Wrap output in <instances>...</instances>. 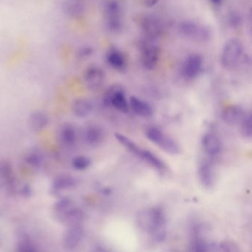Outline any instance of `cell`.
I'll use <instances>...</instances> for the list:
<instances>
[{
	"label": "cell",
	"instance_id": "cell-1",
	"mask_svg": "<svg viewBox=\"0 0 252 252\" xmlns=\"http://www.w3.org/2000/svg\"><path fill=\"white\" fill-rule=\"evenodd\" d=\"M136 222L140 229L148 233L156 243L164 241L167 235L166 218L160 206L147 208L138 212Z\"/></svg>",
	"mask_w": 252,
	"mask_h": 252
},
{
	"label": "cell",
	"instance_id": "cell-2",
	"mask_svg": "<svg viewBox=\"0 0 252 252\" xmlns=\"http://www.w3.org/2000/svg\"><path fill=\"white\" fill-rule=\"evenodd\" d=\"M178 32L183 37L196 42H208L212 37V31L208 26L192 21L180 23Z\"/></svg>",
	"mask_w": 252,
	"mask_h": 252
},
{
	"label": "cell",
	"instance_id": "cell-3",
	"mask_svg": "<svg viewBox=\"0 0 252 252\" xmlns=\"http://www.w3.org/2000/svg\"><path fill=\"white\" fill-rule=\"evenodd\" d=\"M243 53V47L238 39H232L225 43L221 54V64L226 69H233L239 64Z\"/></svg>",
	"mask_w": 252,
	"mask_h": 252
},
{
	"label": "cell",
	"instance_id": "cell-4",
	"mask_svg": "<svg viewBox=\"0 0 252 252\" xmlns=\"http://www.w3.org/2000/svg\"><path fill=\"white\" fill-rule=\"evenodd\" d=\"M145 134L150 141L158 146L168 154H179L181 150L176 141H174V139L168 135H165L159 128L152 126L146 130Z\"/></svg>",
	"mask_w": 252,
	"mask_h": 252
},
{
	"label": "cell",
	"instance_id": "cell-5",
	"mask_svg": "<svg viewBox=\"0 0 252 252\" xmlns=\"http://www.w3.org/2000/svg\"><path fill=\"white\" fill-rule=\"evenodd\" d=\"M103 103L106 107H115L122 113L129 111V103L125 96V91L120 85H113L109 88L103 98Z\"/></svg>",
	"mask_w": 252,
	"mask_h": 252
},
{
	"label": "cell",
	"instance_id": "cell-6",
	"mask_svg": "<svg viewBox=\"0 0 252 252\" xmlns=\"http://www.w3.org/2000/svg\"><path fill=\"white\" fill-rule=\"evenodd\" d=\"M141 62L147 70L156 68L160 58V49L153 42V39H146L141 43Z\"/></svg>",
	"mask_w": 252,
	"mask_h": 252
},
{
	"label": "cell",
	"instance_id": "cell-7",
	"mask_svg": "<svg viewBox=\"0 0 252 252\" xmlns=\"http://www.w3.org/2000/svg\"><path fill=\"white\" fill-rule=\"evenodd\" d=\"M140 27L146 38L157 39L163 32V23L160 19L154 15H146L141 19Z\"/></svg>",
	"mask_w": 252,
	"mask_h": 252
},
{
	"label": "cell",
	"instance_id": "cell-8",
	"mask_svg": "<svg viewBox=\"0 0 252 252\" xmlns=\"http://www.w3.org/2000/svg\"><path fill=\"white\" fill-rule=\"evenodd\" d=\"M105 16L107 26L110 32H119L122 29V10L116 0H111L105 5Z\"/></svg>",
	"mask_w": 252,
	"mask_h": 252
},
{
	"label": "cell",
	"instance_id": "cell-9",
	"mask_svg": "<svg viewBox=\"0 0 252 252\" xmlns=\"http://www.w3.org/2000/svg\"><path fill=\"white\" fill-rule=\"evenodd\" d=\"M203 65V60L197 54L190 55L182 66V74L184 78L188 79H194L200 73Z\"/></svg>",
	"mask_w": 252,
	"mask_h": 252
},
{
	"label": "cell",
	"instance_id": "cell-10",
	"mask_svg": "<svg viewBox=\"0 0 252 252\" xmlns=\"http://www.w3.org/2000/svg\"><path fill=\"white\" fill-rule=\"evenodd\" d=\"M85 237V230L79 225L70 227L64 234L63 243L67 249H73L77 247Z\"/></svg>",
	"mask_w": 252,
	"mask_h": 252
},
{
	"label": "cell",
	"instance_id": "cell-11",
	"mask_svg": "<svg viewBox=\"0 0 252 252\" xmlns=\"http://www.w3.org/2000/svg\"><path fill=\"white\" fill-rule=\"evenodd\" d=\"M197 174H198L199 181L203 187L207 189L213 187L215 181V172L212 164L209 162L203 161L200 163Z\"/></svg>",
	"mask_w": 252,
	"mask_h": 252
},
{
	"label": "cell",
	"instance_id": "cell-12",
	"mask_svg": "<svg viewBox=\"0 0 252 252\" xmlns=\"http://www.w3.org/2000/svg\"><path fill=\"white\" fill-rule=\"evenodd\" d=\"M104 81V73L100 67H91L85 74V82L89 89L95 91L102 85Z\"/></svg>",
	"mask_w": 252,
	"mask_h": 252
},
{
	"label": "cell",
	"instance_id": "cell-13",
	"mask_svg": "<svg viewBox=\"0 0 252 252\" xmlns=\"http://www.w3.org/2000/svg\"><path fill=\"white\" fill-rule=\"evenodd\" d=\"M202 145L206 154L210 157H215L220 153V140L213 133H206L202 138Z\"/></svg>",
	"mask_w": 252,
	"mask_h": 252
},
{
	"label": "cell",
	"instance_id": "cell-14",
	"mask_svg": "<svg viewBox=\"0 0 252 252\" xmlns=\"http://www.w3.org/2000/svg\"><path fill=\"white\" fill-rule=\"evenodd\" d=\"M245 115L246 113L240 106H229L222 111V119L226 125L234 126L242 122Z\"/></svg>",
	"mask_w": 252,
	"mask_h": 252
},
{
	"label": "cell",
	"instance_id": "cell-15",
	"mask_svg": "<svg viewBox=\"0 0 252 252\" xmlns=\"http://www.w3.org/2000/svg\"><path fill=\"white\" fill-rule=\"evenodd\" d=\"M129 106L135 114L141 117H150L153 114L152 106L147 101L140 99L137 97H131L129 99Z\"/></svg>",
	"mask_w": 252,
	"mask_h": 252
},
{
	"label": "cell",
	"instance_id": "cell-16",
	"mask_svg": "<svg viewBox=\"0 0 252 252\" xmlns=\"http://www.w3.org/2000/svg\"><path fill=\"white\" fill-rule=\"evenodd\" d=\"M85 140L87 144L90 146H98L104 140V131L96 125H91L85 130Z\"/></svg>",
	"mask_w": 252,
	"mask_h": 252
},
{
	"label": "cell",
	"instance_id": "cell-17",
	"mask_svg": "<svg viewBox=\"0 0 252 252\" xmlns=\"http://www.w3.org/2000/svg\"><path fill=\"white\" fill-rule=\"evenodd\" d=\"M84 218L85 215L82 211L74 206L63 215L60 220L66 225L72 227L80 225L83 222Z\"/></svg>",
	"mask_w": 252,
	"mask_h": 252
},
{
	"label": "cell",
	"instance_id": "cell-18",
	"mask_svg": "<svg viewBox=\"0 0 252 252\" xmlns=\"http://www.w3.org/2000/svg\"><path fill=\"white\" fill-rule=\"evenodd\" d=\"M76 186V179L69 175H62L53 183L52 191L54 194H60L65 190L74 188Z\"/></svg>",
	"mask_w": 252,
	"mask_h": 252
},
{
	"label": "cell",
	"instance_id": "cell-19",
	"mask_svg": "<svg viewBox=\"0 0 252 252\" xmlns=\"http://www.w3.org/2000/svg\"><path fill=\"white\" fill-rule=\"evenodd\" d=\"M138 157L142 159L146 163H148L157 170L164 171L166 169L165 163L156 155H155L152 152L149 151V150L141 149L139 153H138Z\"/></svg>",
	"mask_w": 252,
	"mask_h": 252
},
{
	"label": "cell",
	"instance_id": "cell-20",
	"mask_svg": "<svg viewBox=\"0 0 252 252\" xmlns=\"http://www.w3.org/2000/svg\"><path fill=\"white\" fill-rule=\"evenodd\" d=\"M73 112L79 118H85L89 116L94 110V104L90 100L81 98L76 100L73 104Z\"/></svg>",
	"mask_w": 252,
	"mask_h": 252
},
{
	"label": "cell",
	"instance_id": "cell-21",
	"mask_svg": "<svg viewBox=\"0 0 252 252\" xmlns=\"http://www.w3.org/2000/svg\"><path fill=\"white\" fill-rule=\"evenodd\" d=\"M48 119L45 113L36 112L30 118L31 127L35 131H40L48 125Z\"/></svg>",
	"mask_w": 252,
	"mask_h": 252
},
{
	"label": "cell",
	"instance_id": "cell-22",
	"mask_svg": "<svg viewBox=\"0 0 252 252\" xmlns=\"http://www.w3.org/2000/svg\"><path fill=\"white\" fill-rule=\"evenodd\" d=\"M107 62L113 68L122 70L125 66V60L120 51L116 49L110 50L107 54Z\"/></svg>",
	"mask_w": 252,
	"mask_h": 252
},
{
	"label": "cell",
	"instance_id": "cell-23",
	"mask_svg": "<svg viewBox=\"0 0 252 252\" xmlns=\"http://www.w3.org/2000/svg\"><path fill=\"white\" fill-rule=\"evenodd\" d=\"M60 139L65 145H73L76 140V129L71 125H64L60 132Z\"/></svg>",
	"mask_w": 252,
	"mask_h": 252
},
{
	"label": "cell",
	"instance_id": "cell-24",
	"mask_svg": "<svg viewBox=\"0 0 252 252\" xmlns=\"http://www.w3.org/2000/svg\"><path fill=\"white\" fill-rule=\"evenodd\" d=\"M115 138H116L117 141H119L122 145H123L126 150H129V152L133 153L135 156H138L140 150H141V148H140L135 142L131 141L127 137L125 136V135L120 133H115Z\"/></svg>",
	"mask_w": 252,
	"mask_h": 252
},
{
	"label": "cell",
	"instance_id": "cell-25",
	"mask_svg": "<svg viewBox=\"0 0 252 252\" xmlns=\"http://www.w3.org/2000/svg\"><path fill=\"white\" fill-rule=\"evenodd\" d=\"M74 206V203L70 199H62L56 203L55 206H54V211H55L57 216L60 218Z\"/></svg>",
	"mask_w": 252,
	"mask_h": 252
},
{
	"label": "cell",
	"instance_id": "cell-26",
	"mask_svg": "<svg viewBox=\"0 0 252 252\" xmlns=\"http://www.w3.org/2000/svg\"><path fill=\"white\" fill-rule=\"evenodd\" d=\"M252 114L251 113H246L241 123L242 135L246 139H251L252 136Z\"/></svg>",
	"mask_w": 252,
	"mask_h": 252
},
{
	"label": "cell",
	"instance_id": "cell-27",
	"mask_svg": "<svg viewBox=\"0 0 252 252\" xmlns=\"http://www.w3.org/2000/svg\"><path fill=\"white\" fill-rule=\"evenodd\" d=\"M74 169L77 170H85L91 165V160L87 156H77L72 161Z\"/></svg>",
	"mask_w": 252,
	"mask_h": 252
},
{
	"label": "cell",
	"instance_id": "cell-28",
	"mask_svg": "<svg viewBox=\"0 0 252 252\" xmlns=\"http://www.w3.org/2000/svg\"><path fill=\"white\" fill-rule=\"evenodd\" d=\"M228 23L230 27L233 28V29H237L243 23V19L239 13L234 11V12L230 13L228 15Z\"/></svg>",
	"mask_w": 252,
	"mask_h": 252
},
{
	"label": "cell",
	"instance_id": "cell-29",
	"mask_svg": "<svg viewBox=\"0 0 252 252\" xmlns=\"http://www.w3.org/2000/svg\"><path fill=\"white\" fill-rule=\"evenodd\" d=\"M239 251L240 249L232 242L223 241L218 243V252H233Z\"/></svg>",
	"mask_w": 252,
	"mask_h": 252
},
{
	"label": "cell",
	"instance_id": "cell-30",
	"mask_svg": "<svg viewBox=\"0 0 252 252\" xmlns=\"http://www.w3.org/2000/svg\"><path fill=\"white\" fill-rule=\"evenodd\" d=\"M67 11L69 13H73V14H80L82 12V6L78 2H70L67 3Z\"/></svg>",
	"mask_w": 252,
	"mask_h": 252
},
{
	"label": "cell",
	"instance_id": "cell-31",
	"mask_svg": "<svg viewBox=\"0 0 252 252\" xmlns=\"http://www.w3.org/2000/svg\"><path fill=\"white\" fill-rule=\"evenodd\" d=\"M28 162L32 166H39L42 162V156L38 153H32L28 157Z\"/></svg>",
	"mask_w": 252,
	"mask_h": 252
},
{
	"label": "cell",
	"instance_id": "cell-32",
	"mask_svg": "<svg viewBox=\"0 0 252 252\" xmlns=\"http://www.w3.org/2000/svg\"><path fill=\"white\" fill-rule=\"evenodd\" d=\"M30 239L28 236L23 235V237L20 238V247H23V249H22V251H32V243H31Z\"/></svg>",
	"mask_w": 252,
	"mask_h": 252
},
{
	"label": "cell",
	"instance_id": "cell-33",
	"mask_svg": "<svg viewBox=\"0 0 252 252\" xmlns=\"http://www.w3.org/2000/svg\"><path fill=\"white\" fill-rule=\"evenodd\" d=\"M158 0H145V5L148 7H152L157 3Z\"/></svg>",
	"mask_w": 252,
	"mask_h": 252
},
{
	"label": "cell",
	"instance_id": "cell-34",
	"mask_svg": "<svg viewBox=\"0 0 252 252\" xmlns=\"http://www.w3.org/2000/svg\"><path fill=\"white\" fill-rule=\"evenodd\" d=\"M211 2L215 5H218L222 2V0H211Z\"/></svg>",
	"mask_w": 252,
	"mask_h": 252
}]
</instances>
